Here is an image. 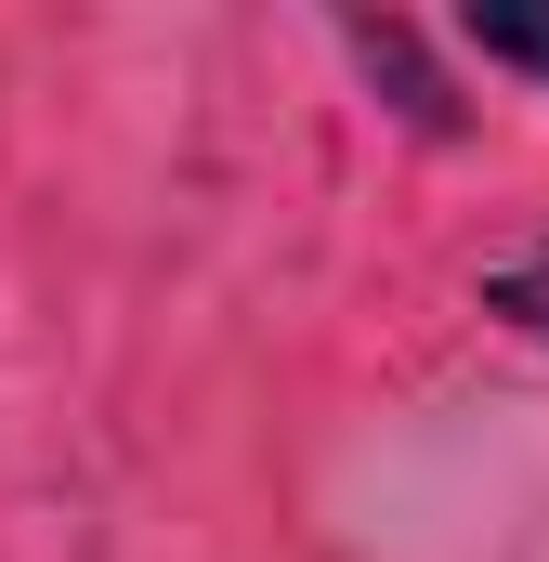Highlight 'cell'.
Masks as SVG:
<instances>
[{"mask_svg":"<svg viewBox=\"0 0 549 562\" xmlns=\"http://www.w3.org/2000/svg\"><path fill=\"white\" fill-rule=\"evenodd\" d=\"M340 53L367 66V92H393V119H406V132L445 144L458 119H471V105H458V79L418 53V26H393V13H340Z\"/></svg>","mask_w":549,"mask_h":562,"instance_id":"6da1fadb","label":"cell"},{"mask_svg":"<svg viewBox=\"0 0 549 562\" xmlns=\"http://www.w3.org/2000/svg\"><path fill=\"white\" fill-rule=\"evenodd\" d=\"M458 53H484V66H511V79L549 92V0H471L458 13Z\"/></svg>","mask_w":549,"mask_h":562,"instance_id":"7a4b0ae2","label":"cell"},{"mask_svg":"<svg viewBox=\"0 0 549 562\" xmlns=\"http://www.w3.org/2000/svg\"><path fill=\"white\" fill-rule=\"evenodd\" d=\"M484 314H497V327H524V340L549 353V236H537V249H511V262L484 276Z\"/></svg>","mask_w":549,"mask_h":562,"instance_id":"3957f363","label":"cell"}]
</instances>
